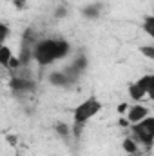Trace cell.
<instances>
[{"instance_id": "obj_11", "label": "cell", "mask_w": 154, "mask_h": 156, "mask_svg": "<svg viewBox=\"0 0 154 156\" xmlns=\"http://www.w3.org/2000/svg\"><path fill=\"white\" fill-rule=\"evenodd\" d=\"M121 147H123V151L129 153V154H136V153H138V144H136L131 136L125 138V140L121 142Z\"/></svg>"}, {"instance_id": "obj_2", "label": "cell", "mask_w": 154, "mask_h": 156, "mask_svg": "<svg viewBox=\"0 0 154 156\" xmlns=\"http://www.w3.org/2000/svg\"><path fill=\"white\" fill-rule=\"evenodd\" d=\"M102 102L96 96H89L83 102H80L76 107L73 109V123H75V136H80V131L83 129V125L94 118L102 111Z\"/></svg>"}, {"instance_id": "obj_8", "label": "cell", "mask_w": 154, "mask_h": 156, "mask_svg": "<svg viewBox=\"0 0 154 156\" xmlns=\"http://www.w3.org/2000/svg\"><path fill=\"white\" fill-rule=\"evenodd\" d=\"M100 9H102L100 4H89V5H85V7L82 9V15H83L85 18L93 20V18H98V16H100Z\"/></svg>"}, {"instance_id": "obj_4", "label": "cell", "mask_w": 154, "mask_h": 156, "mask_svg": "<svg viewBox=\"0 0 154 156\" xmlns=\"http://www.w3.org/2000/svg\"><path fill=\"white\" fill-rule=\"evenodd\" d=\"M129 96L131 100L138 102L143 100L145 96H154V75H143L140 76L136 82L129 83Z\"/></svg>"}, {"instance_id": "obj_6", "label": "cell", "mask_w": 154, "mask_h": 156, "mask_svg": "<svg viewBox=\"0 0 154 156\" xmlns=\"http://www.w3.org/2000/svg\"><path fill=\"white\" fill-rule=\"evenodd\" d=\"M149 115H151V109H149V107H145V105H142V104H134V105H129L127 116L125 118L129 120V123H136V122L147 118Z\"/></svg>"}, {"instance_id": "obj_19", "label": "cell", "mask_w": 154, "mask_h": 156, "mask_svg": "<svg viewBox=\"0 0 154 156\" xmlns=\"http://www.w3.org/2000/svg\"><path fill=\"white\" fill-rule=\"evenodd\" d=\"M7 142H9L11 145H15V144H16V136H15V134H9V136H7Z\"/></svg>"}, {"instance_id": "obj_18", "label": "cell", "mask_w": 154, "mask_h": 156, "mask_svg": "<svg viewBox=\"0 0 154 156\" xmlns=\"http://www.w3.org/2000/svg\"><path fill=\"white\" fill-rule=\"evenodd\" d=\"M118 125H120V127H129L131 123H129L127 118H120V120H118Z\"/></svg>"}, {"instance_id": "obj_10", "label": "cell", "mask_w": 154, "mask_h": 156, "mask_svg": "<svg viewBox=\"0 0 154 156\" xmlns=\"http://www.w3.org/2000/svg\"><path fill=\"white\" fill-rule=\"evenodd\" d=\"M142 29H143V31H145L151 38H154V16H152V15H147V16L143 18Z\"/></svg>"}, {"instance_id": "obj_5", "label": "cell", "mask_w": 154, "mask_h": 156, "mask_svg": "<svg viewBox=\"0 0 154 156\" xmlns=\"http://www.w3.org/2000/svg\"><path fill=\"white\" fill-rule=\"evenodd\" d=\"M9 89L15 93H33L37 89V82L29 76H11Z\"/></svg>"}, {"instance_id": "obj_3", "label": "cell", "mask_w": 154, "mask_h": 156, "mask_svg": "<svg viewBox=\"0 0 154 156\" xmlns=\"http://www.w3.org/2000/svg\"><path fill=\"white\" fill-rule=\"evenodd\" d=\"M131 133H132V140L136 144H142L145 145L147 149H151L154 144V118L149 115L147 118L136 122V123H131Z\"/></svg>"}, {"instance_id": "obj_13", "label": "cell", "mask_w": 154, "mask_h": 156, "mask_svg": "<svg viewBox=\"0 0 154 156\" xmlns=\"http://www.w3.org/2000/svg\"><path fill=\"white\" fill-rule=\"evenodd\" d=\"M11 35V27L4 22H0V44H5V40L9 38Z\"/></svg>"}, {"instance_id": "obj_17", "label": "cell", "mask_w": 154, "mask_h": 156, "mask_svg": "<svg viewBox=\"0 0 154 156\" xmlns=\"http://www.w3.org/2000/svg\"><path fill=\"white\" fill-rule=\"evenodd\" d=\"M127 109H129V104H127V102H121V104L118 105V113H120V115L127 113Z\"/></svg>"}, {"instance_id": "obj_9", "label": "cell", "mask_w": 154, "mask_h": 156, "mask_svg": "<svg viewBox=\"0 0 154 156\" xmlns=\"http://www.w3.org/2000/svg\"><path fill=\"white\" fill-rule=\"evenodd\" d=\"M15 55H13V51L5 45V44H0V66H4V67H7V64H9V60L13 58Z\"/></svg>"}, {"instance_id": "obj_15", "label": "cell", "mask_w": 154, "mask_h": 156, "mask_svg": "<svg viewBox=\"0 0 154 156\" xmlns=\"http://www.w3.org/2000/svg\"><path fill=\"white\" fill-rule=\"evenodd\" d=\"M13 5L16 9H26L27 7V0H13Z\"/></svg>"}, {"instance_id": "obj_12", "label": "cell", "mask_w": 154, "mask_h": 156, "mask_svg": "<svg viewBox=\"0 0 154 156\" xmlns=\"http://www.w3.org/2000/svg\"><path fill=\"white\" fill-rule=\"evenodd\" d=\"M54 131H56V134L62 136V138H67V136L71 134V127H69L65 122H56V123H54Z\"/></svg>"}, {"instance_id": "obj_7", "label": "cell", "mask_w": 154, "mask_h": 156, "mask_svg": "<svg viewBox=\"0 0 154 156\" xmlns=\"http://www.w3.org/2000/svg\"><path fill=\"white\" fill-rule=\"evenodd\" d=\"M49 83L54 85V87H73L76 83V80H73L71 76H67L64 71H53L49 75Z\"/></svg>"}, {"instance_id": "obj_16", "label": "cell", "mask_w": 154, "mask_h": 156, "mask_svg": "<svg viewBox=\"0 0 154 156\" xmlns=\"http://www.w3.org/2000/svg\"><path fill=\"white\" fill-rule=\"evenodd\" d=\"M65 15H67V9H65V7H58L56 13H54L56 18H62V16H65Z\"/></svg>"}, {"instance_id": "obj_1", "label": "cell", "mask_w": 154, "mask_h": 156, "mask_svg": "<svg viewBox=\"0 0 154 156\" xmlns=\"http://www.w3.org/2000/svg\"><path fill=\"white\" fill-rule=\"evenodd\" d=\"M69 53H71V44L64 38H42L33 44V60L42 67L64 60Z\"/></svg>"}, {"instance_id": "obj_14", "label": "cell", "mask_w": 154, "mask_h": 156, "mask_svg": "<svg viewBox=\"0 0 154 156\" xmlns=\"http://www.w3.org/2000/svg\"><path fill=\"white\" fill-rule=\"evenodd\" d=\"M140 53L145 55L149 60H154V45H142L140 47Z\"/></svg>"}]
</instances>
